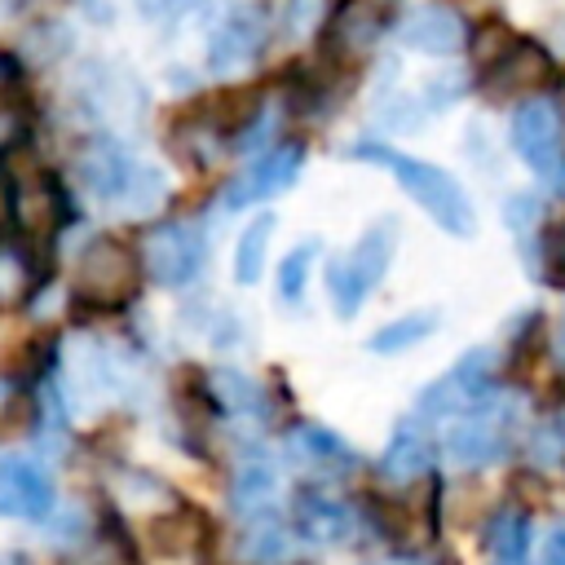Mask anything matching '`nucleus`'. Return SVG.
<instances>
[{
    "instance_id": "nucleus-1",
    "label": "nucleus",
    "mask_w": 565,
    "mask_h": 565,
    "mask_svg": "<svg viewBox=\"0 0 565 565\" xmlns=\"http://www.w3.org/2000/svg\"><path fill=\"white\" fill-rule=\"evenodd\" d=\"M349 154L362 159V163H375V168L393 172L397 185L411 194V203H419L446 234H455V238H472V234H477L472 199H468V190L459 185V177H450L446 168H437V163H428V159H415V154H406V150H393L388 141H358Z\"/></svg>"
},
{
    "instance_id": "nucleus-2",
    "label": "nucleus",
    "mask_w": 565,
    "mask_h": 565,
    "mask_svg": "<svg viewBox=\"0 0 565 565\" xmlns=\"http://www.w3.org/2000/svg\"><path fill=\"white\" fill-rule=\"evenodd\" d=\"M393 252H397V221L384 216L371 230H362L353 238V247L327 269V291H331V305L340 318H353L366 305V296L388 278Z\"/></svg>"
},
{
    "instance_id": "nucleus-3",
    "label": "nucleus",
    "mask_w": 565,
    "mask_h": 565,
    "mask_svg": "<svg viewBox=\"0 0 565 565\" xmlns=\"http://www.w3.org/2000/svg\"><path fill=\"white\" fill-rule=\"evenodd\" d=\"M512 419H516V397H499L490 388L481 402H472L468 411L450 415V424H446V455L455 463H463V468L499 459Z\"/></svg>"
},
{
    "instance_id": "nucleus-4",
    "label": "nucleus",
    "mask_w": 565,
    "mask_h": 565,
    "mask_svg": "<svg viewBox=\"0 0 565 565\" xmlns=\"http://www.w3.org/2000/svg\"><path fill=\"white\" fill-rule=\"evenodd\" d=\"M137 287H141V260H137L132 247H124L119 238H93V243L79 252L75 291H79L88 305L115 309V305L132 300Z\"/></svg>"
},
{
    "instance_id": "nucleus-5",
    "label": "nucleus",
    "mask_w": 565,
    "mask_h": 565,
    "mask_svg": "<svg viewBox=\"0 0 565 565\" xmlns=\"http://www.w3.org/2000/svg\"><path fill=\"white\" fill-rule=\"evenodd\" d=\"M207 260V238L194 221H168L154 225L141 243V265L159 287H185L203 274Z\"/></svg>"
},
{
    "instance_id": "nucleus-6",
    "label": "nucleus",
    "mask_w": 565,
    "mask_h": 565,
    "mask_svg": "<svg viewBox=\"0 0 565 565\" xmlns=\"http://www.w3.org/2000/svg\"><path fill=\"white\" fill-rule=\"evenodd\" d=\"M508 137H512V150L543 177H552L565 159V119L552 97H525L512 110Z\"/></svg>"
},
{
    "instance_id": "nucleus-7",
    "label": "nucleus",
    "mask_w": 565,
    "mask_h": 565,
    "mask_svg": "<svg viewBox=\"0 0 565 565\" xmlns=\"http://www.w3.org/2000/svg\"><path fill=\"white\" fill-rule=\"evenodd\" d=\"M490 388H494V353H490V349H472V353H463L441 380H433V384L419 393V419H424V424L450 419V415L468 411L472 402H481Z\"/></svg>"
},
{
    "instance_id": "nucleus-8",
    "label": "nucleus",
    "mask_w": 565,
    "mask_h": 565,
    "mask_svg": "<svg viewBox=\"0 0 565 565\" xmlns=\"http://www.w3.org/2000/svg\"><path fill=\"white\" fill-rule=\"evenodd\" d=\"M397 40L428 57H450L468 40V18L446 0H424L397 18Z\"/></svg>"
},
{
    "instance_id": "nucleus-9",
    "label": "nucleus",
    "mask_w": 565,
    "mask_h": 565,
    "mask_svg": "<svg viewBox=\"0 0 565 565\" xmlns=\"http://www.w3.org/2000/svg\"><path fill=\"white\" fill-rule=\"evenodd\" d=\"M300 163H305V146L300 141H282L265 154H256L230 185H225V207H247V203H260V199H274L282 194L296 177H300Z\"/></svg>"
},
{
    "instance_id": "nucleus-10",
    "label": "nucleus",
    "mask_w": 565,
    "mask_h": 565,
    "mask_svg": "<svg viewBox=\"0 0 565 565\" xmlns=\"http://www.w3.org/2000/svg\"><path fill=\"white\" fill-rule=\"evenodd\" d=\"M265 35H269L265 4H247V9H238V13H234V18H225V22H221V31L212 35V44H207V66H212L216 75H225V71L243 66L247 57H256V53H260Z\"/></svg>"
},
{
    "instance_id": "nucleus-11",
    "label": "nucleus",
    "mask_w": 565,
    "mask_h": 565,
    "mask_svg": "<svg viewBox=\"0 0 565 565\" xmlns=\"http://www.w3.org/2000/svg\"><path fill=\"white\" fill-rule=\"evenodd\" d=\"M53 508V481L31 459H4L0 463V516L35 521Z\"/></svg>"
},
{
    "instance_id": "nucleus-12",
    "label": "nucleus",
    "mask_w": 565,
    "mask_h": 565,
    "mask_svg": "<svg viewBox=\"0 0 565 565\" xmlns=\"http://www.w3.org/2000/svg\"><path fill=\"white\" fill-rule=\"evenodd\" d=\"M75 168H79L84 185H88L93 194H102V199L124 194V190L132 185V177H137V168H132L128 150H124L119 141H110V137H93V141L79 150Z\"/></svg>"
},
{
    "instance_id": "nucleus-13",
    "label": "nucleus",
    "mask_w": 565,
    "mask_h": 565,
    "mask_svg": "<svg viewBox=\"0 0 565 565\" xmlns=\"http://www.w3.org/2000/svg\"><path fill=\"white\" fill-rule=\"evenodd\" d=\"M349 521H353L349 508L335 494L318 490V486H305L291 503V525L305 543H335V539L349 534Z\"/></svg>"
},
{
    "instance_id": "nucleus-14",
    "label": "nucleus",
    "mask_w": 565,
    "mask_h": 565,
    "mask_svg": "<svg viewBox=\"0 0 565 565\" xmlns=\"http://www.w3.org/2000/svg\"><path fill=\"white\" fill-rule=\"evenodd\" d=\"M433 463V437L424 419H402L384 446V477L393 481H415Z\"/></svg>"
},
{
    "instance_id": "nucleus-15",
    "label": "nucleus",
    "mask_w": 565,
    "mask_h": 565,
    "mask_svg": "<svg viewBox=\"0 0 565 565\" xmlns=\"http://www.w3.org/2000/svg\"><path fill=\"white\" fill-rule=\"evenodd\" d=\"M552 75V57L530 44V40H512L508 53H494L490 66V88L494 93H512V88H539Z\"/></svg>"
},
{
    "instance_id": "nucleus-16",
    "label": "nucleus",
    "mask_w": 565,
    "mask_h": 565,
    "mask_svg": "<svg viewBox=\"0 0 565 565\" xmlns=\"http://www.w3.org/2000/svg\"><path fill=\"white\" fill-rule=\"evenodd\" d=\"M291 450L313 468H353L358 463V455L322 424H296L291 428Z\"/></svg>"
},
{
    "instance_id": "nucleus-17",
    "label": "nucleus",
    "mask_w": 565,
    "mask_h": 565,
    "mask_svg": "<svg viewBox=\"0 0 565 565\" xmlns=\"http://www.w3.org/2000/svg\"><path fill=\"white\" fill-rule=\"evenodd\" d=\"M437 322H441L437 309L402 313V318H393L388 327H380V331L366 340V349H371V353H406V349H415L419 340H428V335L437 331Z\"/></svg>"
},
{
    "instance_id": "nucleus-18",
    "label": "nucleus",
    "mask_w": 565,
    "mask_h": 565,
    "mask_svg": "<svg viewBox=\"0 0 565 565\" xmlns=\"http://www.w3.org/2000/svg\"><path fill=\"white\" fill-rule=\"evenodd\" d=\"M274 212H260L256 221H247V230L238 234V247H234V278L243 287H252L260 274H265V252H269V238H274Z\"/></svg>"
},
{
    "instance_id": "nucleus-19",
    "label": "nucleus",
    "mask_w": 565,
    "mask_h": 565,
    "mask_svg": "<svg viewBox=\"0 0 565 565\" xmlns=\"http://www.w3.org/2000/svg\"><path fill=\"white\" fill-rule=\"evenodd\" d=\"M380 13L371 4H344L335 18H331V31H327V44L340 49V53H358L366 49L375 35H380Z\"/></svg>"
},
{
    "instance_id": "nucleus-20",
    "label": "nucleus",
    "mask_w": 565,
    "mask_h": 565,
    "mask_svg": "<svg viewBox=\"0 0 565 565\" xmlns=\"http://www.w3.org/2000/svg\"><path fill=\"white\" fill-rule=\"evenodd\" d=\"M486 547L499 561H521L525 547H530V516L521 508H499L486 525Z\"/></svg>"
},
{
    "instance_id": "nucleus-21",
    "label": "nucleus",
    "mask_w": 565,
    "mask_h": 565,
    "mask_svg": "<svg viewBox=\"0 0 565 565\" xmlns=\"http://www.w3.org/2000/svg\"><path fill=\"white\" fill-rule=\"evenodd\" d=\"M318 256H322V243H313V238L296 243V247L282 256V265H278V296H282L287 305H300V300H305V287H309V274H313Z\"/></svg>"
},
{
    "instance_id": "nucleus-22",
    "label": "nucleus",
    "mask_w": 565,
    "mask_h": 565,
    "mask_svg": "<svg viewBox=\"0 0 565 565\" xmlns=\"http://www.w3.org/2000/svg\"><path fill=\"white\" fill-rule=\"evenodd\" d=\"M269 494H274V468H269L265 459L243 463L238 477H234V490H230L234 508H238L243 516H260V508L269 503Z\"/></svg>"
},
{
    "instance_id": "nucleus-23",
    "label": "nucleus",
    "mask_w": 565,
    "mask_h": 565,
    "mask_svg": "<svg viewBox=\"0 0 565 565\" xmlns=\"http://www.w3.org/2000/svg\"><path fill=\"white\" fill-rule=\"evenodd\" d=\"M212 388H216V397H221L230 411H238V415H269V397H265V388H260L256 380L238 375V371H216Z\"/></svg>"
},
{
    "instance_id": "nucleus-24",
    "label": "nucleus",
    "mask_w": 565,
    "mask_h": 565,
    "mask_svg": "<svg viewBox=\"0 0 565 565\" xmlns=\"http://www.w3.org/2000/svg\"><path fill=\"white\" fill-rule=\"evenodd\" d=\"M199 534H203V525H199V516L190 508L185 512H168V516H159L150 525V539L159 543V552H190L199 543Z\"/></svg>"
},
{
    "instance_id": "nucleus-25",
    "label": "nucleus",
    "mask_w": 565,
    "mask_h": 565,
    "mask_svg": "<svg viewBox=\"0 0 565 565\" xmlns=\"http://www.w3.org/2000/svg\"><path fill=\"white\" fill-rule=\"evenodd\" d=\"M243 556H247V561H282V556H287V534H282V525L256 521V525L247 530V539H243Z\"/></svg>"
},
{
    "instance_id": "nucleus-26",
    "label": "nucleus",
    "mask_w": 565,
    "mask_h": 565,
    "mask_svg": "<svg viewBox=\"0 0 565 565\" xmlns=\"http://www.w3.org/2000/svg\"><path fill=\"white\" fill-rule=\"evenodd\" d=\"M26 287H31V278H26V265L18 260V252H0V305L22 300Z\"/></svg>"
},
{
    "instance_id": "nucleus-27",
    "label": "nucleus",
    "mask_w": 565,
    "mask_h": 565,
    "mask_svg": "<svg viewBox=\"0 0 565 565\" xmlns=\"http://www.w3.org/2000/svg\"><path fill=\"white\" fill-rule=\"evenodd\" d=\"M543 565H565V525H556L543 543Z\"/></svg>"
},
{
    "instance_id": "nucleus-28",
    "label": "nucleus",
    "mask_w": 565,
    "mask_h": 565,
    "mask_svg": "<svg viewBox=\"0 0 565 565\" xmlns=\"http://www.w3.org/2000/svg\"><path fill=\"white\" fill-rule=\"evenodd\" d=\"M137 4H141V13L154 18V13H168V9H177V4H185V0H137Z\"/></svg>"
},
{
    "instance_id": "nucleus-29",
    "label": "nucleus",
    "mask_w": 565,
    "mask_h": 565,
    "mask_svg": "<svg viewBox=\"0 0 565 565\" xmlns=\"http://www.w3.org/2000/svg\"><path fill=\"white\" fill-rule=\"evenodd\" d=\"M13 75H18V66H13V62L0 53V88H4V84H13Z\"/></svg>"
},
{
    "instance_id": "nucleus-30",
    "label": "nucleus",
    "mask_w": 565,
    "mask_h": 565,
    "mask_svg": "<svg viewBox=\"0 0 565 565\" xmlns=\"http://www.w3.org/2000/svg\"><path fill=\"white\" fill-rule=\"evenodd\" d=\"M556 344H561V353H565V318H561V340H556Z\"/></svg>"
},
{
    "instance_id": "nucleus-31",
    "label": "nucleus",
    "mask_w": 565,
    "mask_h": 565,
    "mask_svg": "<svg viewBox=\"0 0 565 565\" xmlns=\"http://www.w3.org/2000/svg\"><path fill=\"white\" fill-rule=\"evenodd\" d=\"M499 565H521V561H499Z\"/></svg>"
}]
</instances>
